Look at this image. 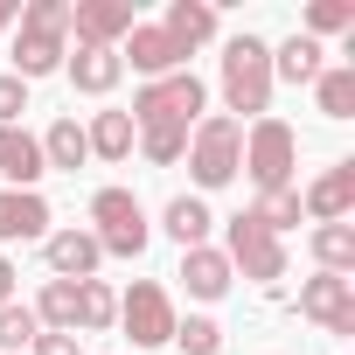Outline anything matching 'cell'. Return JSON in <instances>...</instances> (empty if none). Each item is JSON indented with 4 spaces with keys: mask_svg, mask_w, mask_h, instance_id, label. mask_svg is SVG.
I'll list each match as a JSON object with an SVG mask.
<instances>
[{
    "mask_svg": "<svg viewBox=\"0 0 355 355\" xmlns=\"http://www.w3.org/2000/svg\"><path fill=\"white\" fill-rule=\"evenodd\" d=\"M182 160H189V174H196L202 196H209V189H230L237 174H244V125H237L230 112H202Z\"/></svg>",
    "mask_w": 355,
    "mask_h": 355,
    "instance_id": "3957f363",
    "label": "cell"
},
{
    "mask_svg": "<svg viewBox=\"0 0 355 355\" xmlns=\"http://www.w3.org/2000/svg\"><path fill=\"white\" fill-rule=\"evenodd\" d=\"M174 348H182V355H216L223 348V327L209 313H189V320H174Z\"/></svg>",
    "mask_w": 355,
    "mask_h": 355,
    "instance_id": "4dcf8cb0",
    "label": "cell"
},
{
    "mask_svg": "<svg viewBox=\"0 0 355 355\" xmlns=\"http://www.w3.org/2000/svg\"><path fill=\"white\" fill-rule=\"evenodd\" d=\"M348 209H355V160H334L320 182H306L300 216L306 223H348Z\"/></svg>",
    "mask_w": 355,
    "mask_h": 355,
    "instance_id": "7c38bea8",
    "label": "cell"
},
{
    "mask_svg": "<svg viewBox=\"0 0 355 355\" xmlns=\"http://www.w3.org/2000/svg\"><path fill=\"white\" fill-rule=\"evenodd\" d=\"M35 320H42V334H77V286L49 279L42 300H35Z\"/></svg>",
    "mask_w": 355,
    "mask_h": 355,
    "instance_id": "d4e9b609",
    "label": "cell"
},
{
    "mask_svg": "<svg viewBox=\"0 0 355 355\" xmlns=\"http://www.w3.org/2000/svg\"><path fill=\"white\" fill-rule=\"evenodd\" d=\"M112 320H119V293L105 279H77V327L84 334H105Z\"/></svg>",
    "mask_w": 355,
    "mask_h": 355,
    "instance_id": "484cf974",
    "label": "cell"
},
{
    "mask_svg": "<svg viewBox=\"0 0 355 355\" xmlns=\"http://www.w3.org/2000/svg\"><path fill=\"white\" fill-rule=\"evenodd\" d=\"M91 160V146H84V125L77 119H56L49 132H42V167H63V174H77Z\"/></svg>",
    "mask_w": 355,
    "mask_h": 355,
    "instance_id": "cb8c5ba5",
    "label": "cell"
},
{
    "mask_svg": "<svg viewBox=\"0 0 355 355\" xmlns=\"http://www.w3.org/2000/svg\"><path fill=\"white\" fill-rule=\"evenodd\" d=\"M84 146H91V160L119 167V160H132L139 132H132V119H125V112H91V125H84Z\"/></svg>",
    "mask_w": 355,
    "mask_h": 355,
    "instance_id": "ac0fdd59",
    "label": "cell"
},
{
    "mask_svg": "<svg viewBox=\"0 0 355 355\" xmlns=\"http://www.w3.org/2000/svg\"><path fill=\"white\" fill-rule=\"evenodd\" d=\"M230 279H237V272H230V258H223L216 244L182 251V286H189V300H202V306H209V300H223V293H230Z\"/></svg>",
    "mask_w": 355,
    "mask_h": 355,
    "instance_id": "2e32d148",
    "label": "cell"
},
{
    "mask_svg": "<svg viewBox=\"0 0 355 355\" xmlns=\"http://www.w3.org/2000/svg\"><path fill=\"white\" fill-rule=\"evenodd\" d=\"M300 35H355V0H313V8H306V28Z\"/></svg>",
    "mask_w": 355,
    "mask_h": 355,
    "instance_id": "f546056e",
    "label": "cell"
},
{
    "mask_svg": "<svg viewBox=\"0 0 355 355\" xmlns=\"http://www.w3.org/2000/svg\"><path fill=\"white\" fill-rule=\"evenodd\" d=\"M258 230H272V237H286L293 223H300V189H272V196H258L251 209H244Z\"/></svg>",
    "mask_w": 355,
    "mask_h": 355,
    "instance_id": "4316f807",
    "label": "cell"
},
{
    "mask_svg": "<svg viewBox=\"0 0 355 355\" xmlns=\"http://www.w3.org/2000/svg\"><path fill=\"white\" fill-rule=\"evenodd\" d=\"M49 237V202L35 189H0V244H42Z\"/></svg>",
    "mask_w": 355,
    "mask_h": 355,
    "instance_id": "5bb4252c",
    "label": "cell"
},
{
    "mask_svg": "<svg viewBox=\"0 0 355 355\" xmlns=\"http://www.w3.org/2000/svg\"><path fill=\"white\" fill-rule=\"evenodd\" d=\"M42 334V320H35V306H0V355H28V341Z\"/></svg>",
    "mask_w": 355,
    "mask_h": 355,
    "instance_id": "f1b7e54d",
    "label": "cell"
},
{
    "mask_svg": "<svg viewBox=\"0 0 355 355\" xmlns=\"http://www.w3.org/2000/svg\"><path fill=\"white\" fill-rule=\"evenodd\" d=\"M216 251L230 258V272H244V279H258V286H279V279H286V244H279L272 230H258L251 216H230V230H223Z\"/></svg>",
    "mask_w": 355,
    "mask_h": 355,
    "instance_id": "52a82bcc",
    "label": "cell"
},
{
    "mask_svg": "<svg viewBox=\"0 0 355 355\" xmlns=\"http://www.w3.org/2000/svg\"><path fill=\"white\" fill-rule=\"evenodd\" d=\"M313 105L320 119H355V63H327L313 77Z\"/></svg>",
    "mask_w": 355,
    "mask_h": 355,
    "instance_id": "603a6c76",
    "label": "cell"
},
{
    "mask_svg": "<svg viewBox=\"0 0 355 355\" xmlns=\"http://www.w3.org/2000/svg\"><path fill=\"white\" fill-rule=\"evenodd\" d=\"M306 251H313V265H320V272L355 279V223H313Z\"/></svg>",
    "mask_w": 355,
    "mask_h": 355,
    "instance_id": "44dd1931",
    "label": "cell"
},
{
    "mask_svg": "<svg viewBox=\"0 0 355 355\" xmlns=\"http://www.w3.org/2000/svg\"><path fill=\"white\" fill-rule=\"evenodd\" d=\"M21 112H28V84L15 70H0V125H21Z\"/></svg>",
    "mask_w": 355,
    "mask_h": 355,
    "instance_id": "1f68e13d",
    "label": "cell"
},
{
    "mask_svg": "<svg viewBox=\"0 0 355 355\" xmlns=\"http://www.w3.org/2000/svg\"><path fill=\"white\" fill-rule=\"evenodd\" d=\"M15 300V258H0V306Z\"/></svg>",
    "mask_w": 355,
    "mask_h": 355,
    "instance_id": "836d02e7",
    "label": "cell"
},
{
    "mask_svg": "<svg viewBox=\"0 0 355 355\" xmlns=\"http://www.w3.org/2000/svg\"><path fill=\"white\" fill-rule=\"evenodd\" d=\"M63 77L84 98H112L119 77H125V63H119V49H77V56H63Z\"/></svg>",
    "mask_w": 355,
    "mask_h": 355,
    "instance_id": "e0dca14e",
    "label": "cell"
},
{
    "mask_svg": "<svg viewBox=\"0 0 355 355\" xmlns=\"http://www.w3.org/2000/svg\"><path fill=\"white\" fill-rule=\"evenodd\" d=\"M327 49L313 42V35H286L279 49H272V84H313L327 63H320Z\"/></svg>",
    "mask_w": 355,
    "mask_h": 355,
    "instance_id": "ffe728a7",
    "label": "cell"
},
{
    "mask_svg": "<svg viewBox=\"0 0 355 355\" xmlns=\"http://www.w3.org/2000/svg\"><path fill=\"white\" fill-rule=\"evenodd\" d=\"M160 230L182 244V251H196V244H209L216 216H209V202H202V196H174V202L160 209Z\"/></svg>",
    "mask_w": 355,
    "mask_h": 355,
    "instance_id": "d6986e66",
    "label": "cell"
},
{
    "mask_svg": "<svg viewBox=\"0 0 355 355\" xmlns=\"http://www.w3.org/2000/svg\"><path fill=\"white\" fill-rule=\"evenodd\" d=\"M300 313L327 334H355V279H334V272H313L300 286Z\"/></svg>",
    "mask_w": 355,
    "mask_h": 355,
    "instance_id": "8fae6325",
    "label": "cell"
},
{
    "mask_svg": "<svg viewBox=\"0 0 355 355\" xmlns=\"http://www.w3.org/2000/svg\"><path fill=\"white\" fill-rule=\"evenodd\" d=\"M15 21H21V0H0V35H8Z\"/></svg>",
    "mask_w": 355,
    "mask_h": 355,
    "instance_id": "e575fe53",
    "label": "cell"
},
{
    "mask_svg": "<svg viewBox=\"0 0 355 355\" xmlns=\"http://www.w3.org/2000/svg\"><path fill=\"white\" fill-rule=\"evenodd\" d=\"M174 300H167V286H153V279H132V293H119V327L132 334V348H160V341H174Z\"/></svg>",
    "mask_w": 355,
    "mask_h": 355,
    "instance_id": "ba28073f",
    "label": "cell"
},
{
    "mask_svg": "<svg viewBox=\"0 0 355 355\" xmlns=\"http://www.w3.org/2000/svg\"><path fill=\"white\" fill-rule=\"evenodd\" d=\"M0 174H8V189H35L42 182V139L28 125H0Z\"/></svg>",
    "mask_w": 355,
    "mask_h": 355,
    "instance_id": "9a60e30c",
    "label": "cell"
},
{
    "mask_svg": "<svg viewBox=\"0 0 355 355\" xmlns=\"http://www.w3.org/2000/svg\"><path fill=\"white\" fill-rule=\"evenodd\" d=\"M223 112L244 119H272V42L265 35H230L223 42Z\"/></svg>",
    "mask_w": 355,
    "mask_h": 355,
    "instance_id": "6da1fadb",
    "label": "cell"
},
{
    "mask_svg": "<svg viewBox=\"0 0 355 355\" xmlns=\"http://www.w3.org/2000/svg\"><path fill=\"white\" fill-rule=\"evenodd\" d=\"M209 112V91H202V77L196 70H174V77H153V84H139L132 91V125H196Z\"/></svg>",
    "mask_w": 355,
    "mask_h": 355,
    "instance_id": "277c9868",
    "label": "cell"
},
{
    "mask_svg": "<svg viewBox=\"0 0 355 355\" xmlns=\"http://www.w3.org/2000/svg\"><path fill=\"white\" fill-rule=\"evenodd\" d=\"M28 355H77V334H35Z\"/></svg>",
    "mask_w": 355,
    "mask_h": 355,
    "instance_id": "d6a6232c",
    "label": "cell"
},
{
    "mask_svg": "<svg viewBox=\"0 0 355 355\" xmlns=\"http://www.w3.org/2000/svg\"><path fill=\"white\" fill-rule=\"evenodd\" d=\"M160 28H167L174 42H182L189 56H196V49H202V42L216 35V0H174V8H167V21H160Z\"/></svg>",
    "mask_w": 355,
    "mask_h": 355,
    "instance_id": "7402d4cb",
    "label": "cell"
},
{
    "mask_svg": "<svg viewBox=\"0 0 355 355\" xmlns=\"http://www.w3.org/2000/svg\"><path fill=\"white\" fill-rule=\"evenodd\" d=\"M293 167H300V132L286 119H251V132H244V174L258 182V196L293 189Z\"/></svg>",
    "mask_w": 355,
    "mask_h": 355,
    "instance_id": "8992f818",
    "label": "cell"
},
{
    "mask_svg": "<svg viewBox=\"0 0 355 355\" xmlns=\"http://www.w3.org/2000/svg\"><path fill=\"white\" fill-rule=\"evenodd\" d=\"M42 258H49V272L56 279H98V265H105V251H98V237L84 230V223H70V230H49L42 237Z\"/></svg>",
    "mask_w": 355,
    "mask_h": 355,
    "instance_id": "4fadbf2b",
    "label": "cell"
},
{
    "mask_svg": "<svg viewBox=\"0 0 355 355\" xmlns=\"http://www.w3.org/2000/svg\"><path fill=\"white\" fill-rule=\"evenodd\" d=\"M119 63H125V70H139V84H153V77H174V70H189V49L174 42L160 21H132V35L119 42Z\"/></svg>",
    "mask_w": 355,
    "mask_h": 355,
    "instance_id": "9c48e42d",
    "label": "cell"
},
{
    "mask_svg": "<svg viewBox=\"0 0 355 355\" xmlns=\"http://www.w3.org/2000/svg\"><path fill=\"white\" fill-rule=\"evenodd\" d=\"M132 0H70V35L77 49H119L132 35Z\"/></svg>",
    "mask_w": 355,
    "mask_h": 355,
    "instance_id": "30bf717a",
    "label": "cell"
},
{
    "mask_svg": "<svg viewBox=\"0 0 355 355\" xmlns=\"http://www.w3.org/2000/svg\"><path fill=\"white\" fill-rule=\"evenodd\" d=\"M132 132H139V153H146L153 167H174V160L189 153V132H196V125H132Z\"/></svg>",
    "mask_w": 355,
    "mask_h": 355,
    "instance_id": "83f0119b",
    "label": "cell"
},
{
    "mask_svg": "<svg viewBox=\"0 0 355 355\" xmlns=\"http://www.w3.org/2000/svg\"><path fill=\"white\" fill-rule=\"evenodd\" d=\"M70 56V0H28L21 21H15V77H56Z\"/></svg>",
    "mask_w": 355,
    "mask_h": 355,
    "instance_id": "7a4b0ae2",
    "label": "cell"
},
{
    "mask_svg": "<svg viewBox=\"0 0 355 355\" xmlns=\"http://www.w3.org/2000/svg\"><path fill=\"white\" fill-rule=\"evenodd\" d=\"M91 237H98L105 258H139L146 237H153V223H146V209H139L132 189H98L91 196Z\"/></svg>",
    "mask_w": 355,
    "mask_h": 355,
    "instance_id": "5b68a950",
    "label": "cell"
}]
</instances>
